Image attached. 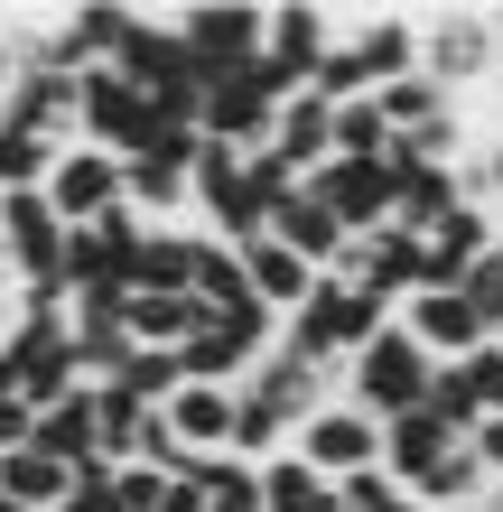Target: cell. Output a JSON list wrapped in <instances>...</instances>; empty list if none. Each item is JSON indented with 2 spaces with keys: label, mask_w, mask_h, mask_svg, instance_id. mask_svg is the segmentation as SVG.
Wrapping results in <instances>:
<instances>
[{
  "label": "cell",
  "mask_w": 503,
  "mask_h": 512,
  "mask_svg": "<svg viewBox=\"0 0 503 512\" xmlns=\"http://www.w3.org/2000/svg\"><path fill=\"white\" fill-rule=\"evenodd\" d=\"M373 112H382V131H392V140H410V131H429V122H448V94H438V84L429 75H401V84H382V94H373Z\"/></svg>",
  "instance_id": "4316f807"
},
{
  "label": "cell",
  "mask_w": 503,
  "mask_h": 512,
  "mask_svg": "<svg viewBox=\"0 0 503 512\" xmlns=\"http://www.w3.org/2000/svg\"><path fill=\"white\" fill-rule=\"evenodd\" d=\"M75 140H84V149H112V159H131V149L150 140V103H140L112 66H84V75H75Z\"/></svg>",
  "instance_id": "ba28073f"
},
{
  "label": "cell",
  "mask_w": 503,
  "mask_h": 512,
  "mask_svg": "<svg viewBox=\"0 0 503 512\" xmlns=\"http://www.w3.org/2000/svg\"><path fill=\"white\" fill-rule=\"evenodd\" d=\"M28 438H38V410L10 391V401H0V457H10V447H28Z\"/></svg>",
  "instance_id": "d6a6232c"
},
{
  "label": "cell",
  "mask_w": 503,
  "mask_h": 512,
  "mask_svg": "<svg viewBox=\"0 0 503 512\" xmlns=\"http://www.w3.org/2000/svg\"><path fill=\"white\" fill-rule=\"evenodd\" d=\"M336 47V19L327 10H308V0H289V10H261V66H271L289 94L317 75V56Z\"/></svg>",
  "instance_id": "4fadbf2b"
},
{
  "label": "cell",
  "mask_w": 503,
  "mask_h": 512,
  "mask_svg": "<svg viewBox=\"0 0 503 512\" xmlns=\"http://www.w3.org/2000/svg\"><path fill=\"white\" fill-rule=\"evenodd\" d=\"M168 28H177V47H187V66H196L205 84L261 56V10H252V0H215V10H177Z\"/></svg>",
  "instance_id": "52a82bcc"
},
{
  "label": "cell",
  "mask_w": 503,
  "mask_h": 512,
  "mask_svg": "<svg viewBox=\"0 0 503 512\" xmlns=\"http://www.w3.org/2000/svg\"><path fill=\"white\" fill-rule=\"evenodd\" d=\"M494 243H503V215H494V205H457V215H438V224L420 233L429 289H457V280H466V270H476Z\"/></svg>",
  "instance_id": "2e32d148"
},
{
  "label": "cell",
  "mask_w": 503,
  "mask_h": 512,
  "mask_svg": "<svg viewBox=\"0 0 503 512\" xmlns=\"http://www.w3.org/2000/svg\"><path fill=\"white\" fill-rule=\"evenodd\" d=\"M466 447H476V466H485V485H503V410H485L476 429H466Z\"/></svg>",
  "instance_id": "1f68e13d"
},
{
  "label": "cell",
  "mask_w": 503,
  "mask_h": 512,
  "mask_svg": "<svg viewBox=\"0 0 503 512\" xmlns=\"http://www.w3.org/2000/svg\"><path fill=\"white\" fill-rule=\"evenodd\" d=\"M112 382H122V391H131V401H140V410H159V401H168V391H177V382H187V364H177V354H168V345H131V364H122V373H112Z\"/></svg>",
  "instance_id": "83f0119b"
},
{
  "label": "cell",
  "mask_w": 503,
  "mask_h": 512,
  "mask_svg": "<svg viewBox=\"0 0 503 512\" xmlns=\"http://www.w3.org/2000/svg\"><path fill=\"white\" fill-rule=\"evenodd\" d=\"M243 391L280 410V429H299L308 410H327V401H336V382H327V373H308L299 354H280V345H271V354H261V364L243 373Z\"/></svg>",
  "instance_id": "ffe728a7"
},
{
  "label": "cell",
  "mask_w": 503,
  "mask_h": 512,
  "mask_svg": "<svg viewBox=\"0 0 503 512\" xmlns=\"http://www.w3.org/2000/svg\"><path fill=\"white\" fill-rule=\"evenodd\" d=\"M494 56H503V10H494Z\"/></svg>",
  "instance_id": "74e56055"
},
{
  "label": "cell",
  "mask_w": 503,
  "mask_h": 512,
  "mask_svg": "<svg viewBox=\"0 0 503 512\" xmlns=\"http://www.w3.org/2000/svg\"><path fill=\"white\" fill-rule=\"evenodd\" d=\"M66 485H75V475L56 457H38V447H10V457H0V503H19V512H56Z\"/></svg>",
  "instance_id": "484cf974"
},
{
  "label": "cell",
  "mask_w": 503,
  "mask_h": 512,
  "mask_svg": "<svg viewBox=\"0 0 503 512\" xmlns=\"http://www.w3.org/2000/svg\"><path fill=\"white\" fill-rule=\"evenodd\" d=\"M503 66L494 56V10H429L420 19V75L438 84V94H476V84Z\"/></svg>",
  "instance_id": "277c9868"
},
{
  "label": "cell",
  "mask_w": 503,
  "mask_h": 512,
  "mask_svg": "<svg viewBox=\"0 0 503 512\" xmlns=\"http://www.w3.org/2000/svg\"><path fill=\"white\" fill-rule=\"evenodd\" d=\"M10 391H19V364H10V354H0V401H10Z\"/></svg>",
  "instance_id": "d590c367"
},
{
  "label": "cell",
  "mask_w": 503,
  "mask_h": 512,
  "mask_svg": "<svg viewBox=\"0 0 503 512\" xmlns=\"http://www.w3.org/2000/svg\"><path fill=\"white\" fill-rule=\"evenodd\" d=\"M224 252L243 261V280H252V298H261V308H271V317H289V308H299V298L317 289V270H308L299 252H280L271 233H252V243H224Z\"/></svg>",
  "instance_id": "7402d4cb"
},
{
  "label": "cell",
  "mask_w": 503,
  "mask_h": 512,
  "mask_svg": "<svg viewBox=\"0 0 503 512\" xmlns=\"http://www.w3.org/2000/svg\"><path fill=\"white\" fill-rule=\"evenodd\" d=\"M196 261H205V233H187V224H140L131 289H150V298H196Z\"/></svg>",
  "instance_id": "e0dca14e"
},
{
  "label": "cell",
  "mask_w": 503,
  "mask_h": 512,
  "mask_svg": "<svg viewBox=\"0 0 503 512\" xmlns=\"http://www.w3.org/2000/svg\"><path fill=\"white\" fill-rule=\"evenodd\" d=\"M280 103H289V84H280V75L252 56V66H233V75H215V84H205L196 131H205V140H224V149H271Z\"/></svg>",
  "instance_id": "3957f363"
},
{
  "label": "cell",
  "mask_w": 503,
  "mask_h": 512,
  "mask_svg": "<svg viewBox=\"0 0 503 512\" xmlns=\"http://www.w3.org/2000/svg\"><path fill=\"white\" fill-rule=\"evenodd\" d=\"M448 429H438V410L420 401V410H401V419H382V475H392V485L410 494V485H420V475L438 466V457H448Z\"/></svg>",
  "instance_id": "cb8c5ba5"
},
{
  "label": "cell",
  "mask_w": 503,
  "mask_h": 512,
  "mask_svg": "<svg viewBox=\"0 0 503 512\" xmlns=\"http://www.w3.org/2000/svg\"><path fill=\"white\" fill-rule=\"evenodd\" d=\"M429 373H438L429 354L410 345L401 326H382V336H373V345H364V354L345 364L336 401H354V410H364L373 429H382V419H401V410H420V401H429Z\"/></svg>",
  "instance_id": "7a4b0ae2"
},
{
  "label": "cell",
  "mask_w": 503,
  "mask_h": 512,
  "mask_svg": "<svg viewBox=\"0 0 503 512\" xmlns=\"http://www.w3.org/2000/svg\"><path fill=\"white\" fill-rule=\"evenodd\" d=\"M299 187H308L317 205H327V215L354 233V243L392 224V159H382V168H364V159H327V168H308Z\"/></svg>",
  "instance_id": "8fae6325"
},
{
  "label": "cell",
  "mask_w": 503,
  "mask_h": 512,
  "mask_svg": "<svg viewBox=\"0 0 503 512\" xmlns=\"http://www.w3.org/2000/svg\"><path fill=\"white\" fill-rule=\"evenodd\" d=\"M0 261H10V289H66V224L38 187L0 196Z\"/></svg>",
  "instance_id": "5b68a950"
},
{
  "label": "cell",
  "mask_w": 503,
  "mask_h": 512,
  "mask_svg": "<svg viewBox=\"0 0 503 512\" xmlns=\"http://www.w3.org/2000/svg\"><path fill=\"white\" fill-rule=\"evenodd\" d=\"M345 47H354V66H364V94L420 75V19H401V10H373L364 28H345Z\"/></svg>",
  "instance_id": "ac0fdd59"
},
{
  "label": "cell",
  "mask_w": 503,
  "mask_h": 512,
  "mask_svg": "<svg viewBox=\"0 0 503 512\" xmlns=\"http://www.w3.org/2000/svg\"><path fill=\"white\" fill-rule=\"evenodd\" d=\"M0 122L28 131V140H75V84L47 75V66H19L10 103H0Z\"/></svg>",
  "instance_id": "44dd1931"
},
{
  "label": "cell",
  "mask_w": 503,
  "mask_h": 512,
  "mask_svg": "<svg viewBox=\"0 0 503 512\" xmlns=\"http://www.w3.org/2000/svg\"><path fill=\"white\" fill-rule=\"evenodd\" d=\"M131 261H140V215H131V205H112L103 224H75L66 233V298L131 289Z\"/></svg>",
  "instance_id": "9c48e42d"
},
{
  "label": "cell",
  "mask_w": 503,
  "mask_h": 512,
  "mask_svg": "<svg viewBox=\"0 0 503 512\" xmlns=\"http://www.w3.org/2000/svg\"><path fill=\"white\" fill-rule=\"evenodd\" d=\"M429 410H438V429H448V438H466V429L485 419V401H476V382H466V364H438V373H429Z\"/></svg>",
  "instance_id": "f546056e"
},
{
  "label": "cell",
  "mask_w": 503,
  "mask_h": 512,
  "mask_svg": "<svg viewBox=\"0 0 503 512\" xmlns=\"http://www.w3.org/2000/svg\"><path fill=\"white\" fill-rule=\"evenodd\" d=\"M38 196L56 205V224H66V233H75V224H103L112 205H122V159H112V149H84V140H66Z\"/></svg>",
  "instance_id": "30bf717a"
},
{
  "label": "cell",
  "mask_w": 503,
  "mask_h": 512,
  "mask_svg": "<svg viewBox=\"0 0 503 512\" xmlns=\"http://www.w3.org/2000/svg\"><path fill=\"white\" fill-rule=\"evenodd\" d=\"M56 512H122V485H112V466H103V475H75Z\"/></svg>",
  "instance_id": "4dcf8cb0"
},
{
  "label": "cell",
  "mask_w": 503,
  "mask_h": 512,
  "mask_svg": "<svg viewBox=\"0 0 503 512\" xmlns=\"http://www.w3.org/2000/svg\"><path fill=\"white\" fill-rule=\"evenodd\" d=\"M159 429L177 438V457H233V391L224 382H177L159 401Z\"/></svg>",
  "instance_id": "5bb4252c"
},
{
  "label": "cell",
  "mask_w": 503,
  "mask_h": 512,
  "mask_svg": "<svg viewBox=\"0 0 503 512\" xmlns=\"http://www.w3.org/2000/svg\"><path fill=\"white\" fill-rule=\"evenodd\" d=\"M271 149H280L299 177H308V168H327V159H336V103H317L308 84H299V94L280 103V122H271Z\"/></svg>",
  "instance_id": "d4e9b609"
},
{
  "label": "cell",
  "mask_w": 503,
  "mask_h": 512,
  "mask_svg": "<svg viewBox=\"0 0 503 512\" xmlns=\"http://www.w3.org/2000/svg\"><path fill=\"white\" fill-rule=\"evenodd\" d=\"M382 326H392V308H382L373 289H354V280H317L299 308L280 317V354H299L308 373H327V382H345V364L364 354Z\"/></svg>",
  "instance_id": "6da1fadb"
},
{
  "label": "cell",
  "mask_w": 503,
  "mask_h": 512,
  "mask_svg": "<svg viewBox=\"0 0 503 512\" xmlns=\"http://www.w3.org/2000/svg\"><path fill=\"white\" fill-rule=\"evenodd\" d=\"M392 326L429 354V364H466V354L485 345V326H476V308H466L457 289H420V298H401V308H392Z\"/></svg>",
  "instance_id": "7c38bea8"
},
{
  "label": "cell",
  "mask_w": 503,
  "mask_h": 512,
  "mask_svg": "<svg viewBox=\"0 0 503 512\" xmlns=\"http://www.w3.org/2000/svg\"><path fill=\"white\" fill-rule=\"evenodd\" d=\"M261 233H271L280 252H299V261L317 270V280H336V270H345V252H354V233H345V224H336V215H327V205H317L308 187H299V196H280Z\"/></svg>",
  "instance_id": "9a60e30c"
},
{
  "label": "cell",
  "mask_w": 503,
  "mask_h": 512,
  "mask_svg": "<svg viewBox=\"0 0 503 512\" xmlns=\"http://www.w3.org/2000/svg\"><path fill=\"white\" fill-rule=\"evenodd\" d=\"M159 512H205V503H196L187 485H168V494H159Z\"/></svg>",
  "instance_id": "e575fe53"
},
{
  "label": "cell",
  "mask_w": 503,
  "mask_h": 512,
  "mask_svg": "<svg viewBox=\"0 0 503 512\" xmlns=\"http://www.w3.org/2000/svg\"><path fill=\"white\" fill-rule=\"evenodd\" d=\"M0 512H19V503H0Z\"/></svg>",
  "instance_id": "f35d334b"
},
{
  "label": "cell",
  "mask_w": 503,
  "mask_h": 512,
  "mask_svg": "<svg viewBox=\"0 0 503 512\" xmlns=\"http://www.w3.org/2000/svg\"><path fill=\"white\" fill-rule=\"evenodd\" d=\"M289 457L299 466H317L327 485H345V475H364V466H382V429L354 401H327V410H308L299 429H289Z\"/></svg>",
  "instance_id": "8992f818"
},
{
  "label": "cell",
  "mask_w": 503,
  "mask_h": 512,
  "mask_svg": "<svg viewBox=\"0 0 503 512\" xmlns=\"http://www.w3.org/2000/svg\"><path fill=\"white\" fill-rule=\"evenodd\" d=\"M457 205H476L457 168H410V159H392V224L401 233H429L438 215H457Z\"/></svg>",
  "instance_id": "603a6c76"
},
{
  "label": "cell",
  "mask_w": 503,
  "mask_h": 512,
  "mask_svg": "<svg viewBox=\"0 0 503 512\" xmlns=\"http://www.w3.org/2000/svg\"><path fill=\"white\" fill-rule=\"evenodd\" d=\"M336 159H364V168L392 159V131H382L373 94H364V103H336Z\"/></svg>",
  "instance_id": "f1b7e54d"
},
{
  "label": "cell",
  "mask_w": 503,
  "mask_h": 512,
  "mask_svg": "<svg viewBox=\"0 0 503 512\" xmlns=\"http://www.w3.org/2000/svg\"><path fill=\"white\" fill-rule=\"evenodd\" d=\"M0 336H10V289H0Z\"/></svg>",
  "instance_id": "8d00e7d4"
},
{
  "label": "cell",
  "mask_w": 503,
  "mask_h": 512,
  "mask_svg": "<svg viewBox=\"0 0 503 512\" xmlns=\"http://www.w3.org/2000/svg\"><path fill=\"white\" fill-rule=\"evenodd\" d=\"M28 447H38V457H56L66 475H103V429H94V382H84V391H66V401H56V410H38V438H28Z\"/></svg>",
  "instance_id": "d6986e66"
},
{
  "label": "cell",
  "mask_w": 503,
  "mask_h": 512,
  "mask_svg": "<svg viewBox=\"0 0 503 512\" xmlns=\"http://www.w3.org/2000/svg\"><path fill=\"white\" fill-rule=\"evenodd\" d=\"M10 84H19V47H10V19H0V103H10Z\"/></svg>",
  "instance_id": "836d02e7"
}]
</instances>
